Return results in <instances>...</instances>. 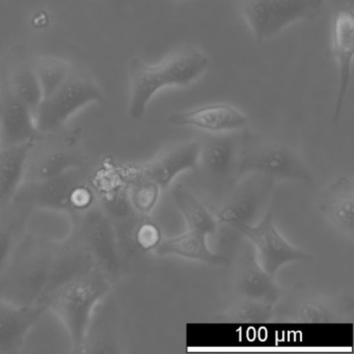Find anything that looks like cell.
I'll list each match as a JSON object with an SVG mask.
<instances>
[{"label": "cell", "instance_id": "11", "mask_svg": "<svg viewBox=\"0 0 354 354\" xmlns=\"http://www.w3.org/2000/svg\"><path fill=\"white\" fill-rule=\"evenodd\" d=\"M234 230L254 246L258 260L269 274L275 277L279 269L294 262H310L314 257L287 241L274 225L271 209L256 225L234 223Z\"/></svg>", "mask_w": 354, "mask_h": 354}, {"label": "cell", "instance_id": "18", "mask_svg": "<svg viewBox=\"0 0 354 354\" xmlns=\"http://www.w3.org/2000/svg\"><path fill=\"white\" fill-rule=\"evenodd\" d=\"M319 211L344 237L354 236V183L352 177L339 175L331 180L320 196Z\"/></svg>", "mask_w": 354, "mask_h": 354}, {"label": "cell", "instance_id": "20", "mask_svg": "<svg viewBox=\"0 0 354 354\" xmlns=\"http://www.w3.org/2000/svg\"><path fill=\"white\" fill-rule=\"evenodd\" d=\"M39 134L34 111L6 88L5 103L0 115V147L26 144Z\"/></svg>", "mask_w": 354, "mask_h": 354}, {"label": "cell", "instance_id": "7", "mask_svg": "<svg viewBox=\"0 0 354 354\" xmlns=\"http://www.w3.org/2000/svg\"><path fill=\"white\" fill-rule=\"evenodd\" d=\"M88 167L80 129L40 133L30 147L24 182L57 177L72 169Z\"/></svg>", "mask_w": 354, "mask_h": 354}, {"label": "cell", "instance_id": "16", "mask_svg": "<svg viewBox=\"0 0 354 354\" xmlns=\"http://www.w3.org/2000/svg\"><path fill=\"white\" fill-rule=\"evenodd\" d=\"M6 88L36 113L43 99L42 88L35 67V57L26 47H14L0 64Z\"/></svg>", "mask_w": 354, "mask_h": 354}, {"label": "cell", "instance_id": "10", "mask_svg": "<svg viewBox=\"0 0 354 354\" xmlns=\"http://www.w3.org/2000/svg\"><path fill=\"white\" fill-rule=\"evenodd\" d=\"M241 134L206 133L200 140L196 171L216 192H227L236 187L239 178Z\"/></svg>", "mask_w": 354, "mask_h": 354}, {"label": "cell", "instance_id": "6", "mask_svg": "<svg viewBox=\"0 0 354 354\" xmlns=\"http://www.w3.org/2000/svg\"><path fill=\"white\" fill-rule=\"evenodd\" d=\"M102 90L92 74L74 64L67 80L49 96L44 97L35 113L39 133L64 128L68 120L86 105L103 100Z\"/></svg>", "mask_w": 354, "mask_h": 354}, {"label": "cell", "instance_id": "1", "mask_svg": "<svg viewBox=\"0 0 354 354\" xmlns=\"http://www.w3.org/2000/svg\"><path fill=\"white\" fill-rule=\"evenodd\" d=\"M93 263L77 242L24 234L0 273V297L20 306L42 304L66 277Z\"/></svg>", "mask_w": 354, "mask_h": 354}, {"label": "cell", "instance_id": "4", "mask_svg": "<svg viewBox=\"0 0 354 354\" xmlns=\"http://www.w3.org/2000/svg\"><path fill=\"white\" fill-rule=\"evenodd\" d=\"M96 202L93 177L88 167H84L49 179L24 182L13 204L28 209L30 212L34 209H45L75 217Z\"/></svg>", "mask_w": 354, "mask_h": 354}, {"label": "cell", "instance_id": "19", "mask_svg": "<svg viewBox=\"0 0 354 354\" xmlns=\"http://www.w3.org/2000/svg\"><path fill=\"white\" fill-rule=\"evenodd\" d=\"M47 312L44 304L20 306L0 297V353H17L30 329Z\"/></svg>", "mask_w": 354, "mask_h": 354}, {"label": "cell", "instance_id": "17", "mask_svg": "<svg viewBox=\"0 0 354 354\" xmlns=\"http://www.w3.org/2000/svg\"><path fill=\"white\" fill-rule=\"evenodd\" d=\"M274 277L263 268L252 244L244 248L234 275V285L240 297L275 306L283 292Z\"/></svg>", "mask_w": 354, "mask_h": 354}, {"label": "cell", "instance_id": "31", "mask_svg": "<svg viewBox=\"0 0 354 354\" xmlns=\"http://www.w3.org/2000/svg\"><path fill=\"white\" fill-rule=\"evenodd\" d=\"M6 97V84L3 80V72H1V67H0V115L3 113V103H5Z\"/></svg>", "mask_w": 354, "mask_h": 354}, {"label": "cell", "instance_id": "25", "mask_svg": "<svg viewBox=\"0 0 354 354\" xmlns=\"http://www.w3.org/2000/svg\"><path fill=\"white\" fill-rule=\"evenodd\" d=\"M30 211L12 203L0 211V273L9 262L14 248L24 235V223Z\"/></svg>", "mask_w": 354, "mask_h": 354}, {"label": "cell", "instance_id": "8", "mask_svg": "<svg viewBox=\"0 0 354 354\" xmlns=\"http://www.w3.org/2000/svg\"><path fill=\"white\" fill-rule=\"evenodd\" d=\"M325 0H236L254 40L262 44L298 21H312Z\"/></svg>", "mask_w": 354, "mask_h": 354}, {"label": "cell", "instance_id": "15", "mask_svg": "<svg viewBox=\"0 0 354 354\" xmlns=\"http://www.w3.org/2000/svg\"><path fill=\"white\" fill-rule=\"evenodd\" d=\"M169 123L178 127L196 128L206 133H234L245 129L248 118L232 105L215 103L171 113Z\"/></svg>", "mask_w": 354, "mask_h": 354}, {"label": "cell", "instance_id": "2", "mask_svg": "<svg viewBox=\"0 0 354 354\" xmlns=\"http://www.w3.org/2000/svg\"><path fill=\"white\" fill-rule=\"evenodd\" d=\"M111 279L93 263L57 283L43 299L67 329L72 353H82L86 331L97 306L111 292Z\"/></svg>", "mask_w": 354, "mask_h": 354}, {"label": "cell", "instance_id": "5", "mask_svg": "<svg viewBox=\"0 0 354 354\" xmlns=\"http://www.w3.org/2000/svg\"><path fill=\"white\" fill-rule=\"evenodd\" d=\"M250 175L314 184L312 169L295 147L279 138L244 131L240 149V180Z\"/></svg>", "mask_w": 354, "mask_h": 354}, {"label": "cell", "instance_id": "3", "mask_svg": "<svg viewBox=\"0 0 354 354\" xmlns=\"http://www.w3.org/2000/svg\"><path fill=\"white\" fill-rule=\"evenodd\" d=\"M210 66L208 55L196 47L179 49L156 65L134 57L129 65L128 115L140 121L157 93L163 88L190 86L203 77Z\"/></svg>", "mask_w": 354, "mask_h": 354}, {"label": "cell", "instance_id": "22", "mask_svg": "<svg viewBox=\"0 0 354 354\" xmlns=\"http://www.w3.org/2000/svg\"><path fill=\"white\" fill-rule=\"evenodd\" d=\"M109 294L97 306L84 342L82 353H118L119 339L115 333V306Z\"/></svg>", "mask_w": 354, "mask_h": 354}, {"label": "cell", "instance_id": "26", "mask_svg": "<svg viewBox=\"0 0 354 354\" xmlns=\"http://www.w3.org/2000/svg\"><path fill=\"white\" fill-rule=\"evenodd\" d=\"M274 318V306L257 301V300L240 298L223 312L213 316L215 322L232 323V324H264Z\"/></svg>", "mask_w": 354, "mask_h": 354}, {"label": "cell", "instance_id": "24", "mask_svg": "<svg viewBox=\"0 0 354 354\" xmlns=\"http://www.w3.org/2000/svg\"><path fill=\"white\" fill-rule=\"evenodd\" d=\"M173 201L185 219L188 231L212 235L216 232L218 221L207 208L206 205L184 186L177 185L173 189Z\"/></svg>", "mask_w": 354, "mask_h": 354}, {"label": "cell", "instance_id": "27", "mask_svg": "<svg viewBox=\"0 0 354 354\" xmlns=\"http://www.w3.org/2000/svg\"><path fill=\"white\" fill-rule=\"evenodd\" d=\"M258 192L252 188H238L233 196L227 198L219 210L216 211V219L218 223L233 225L234 223H252L250 218L258 209Z\"/></svg>", "mask_w": 354, "mask_h": 354}, {"label": "cell", "instance_id": "23", "mask_svg": "<svg viewBox=\"0 0 354 354\" xmlns=\"http://www.w3.org/2000/svg\"><path fill=\"white\" fill-rule=\"evenodd\" d=\"M159 256H176L198 261L211 266H229L231 260L223 254L213 252L207 244V236L187 231L173 238H163L155 250Z\"/></svg>", "mask_w": 354, "mask_h": 354}, {"label": "cell", "instance_id": "28", "mask_svg": "<svg viewBox=\"0 0 354 354\" xmlns=\"http://www.w3.org/2000/svg\"><path fill=\"white\" fill-rule=\"evenodd\" d=\"M74 64L55 57L35 59L37 75L42 88L43 98L53 94L71 73Z\"/></svg>", "mask_w": 354, "mask_h": 354}, {"label": "cell", "instance_id": "9", "mask_svg": "<svg viewBox=\"0 0 354 354\" xmlns=\"http://www.w3.org/2000/svg\"><path fill=\"white\" fill-rule=\"evenodd\" d=\"M73 238L95 266L113 281L122 271L121 254L117 232L111 216L98 201L76 215Z\"/></svg>", "mask_w": 354, "mask_h": 354}, {"label": "cell", "instance_id": "21", "mask_svg": "<svg viewBox=\"0 0 354 354\" xmlns=\"http://www.w3.org/2000/svg\"><path fill=\"white\" fill-rule=\"evenodd\" d=\"M34 140L16 146L0 147V211L13 203L24 184L26 162Z\"/></svg>", "mask_w": 354, "mask_h": 354}, {"label": "cell", "instance_id": "13", "mask_svg": "<svg viewBox=\"0 0 354 354\" xmlns=\"http://www.w3.org/2000/svg\"><path fill=\"white\" fill-rule=\"evenodd\" d=\"M198 153L200 140L178 142L163 149L150 162L136 167L129 173L151 180L161 190L167 189L178 176L196 169Z\"/></svg>", "mask_w": 354, "mask_h": 354}, {"label": "cell", "instance_id": "12", "mask_svg": "<svg viewBox=\"0 0 354 354\" xmlns=\"http://www.w3.org/2000/svg\"><path fill=\"white\" fill-rule=\"evenodd\" d=\"M347 308L343 302L297 285L281 295L274 306L273 320L289 323L324 324L343 320Z\"/></svg>", "mask_w": 354, "mask_h": 354}, {"label": "cell", "instance_id": "14", "mask_svg": "<svg viewBox=\"0 0 354 354\" xmlns=\"http://www.w3.org/2000/svg\"><path fill=\"white\" fill-rule=\"evenodd\" d=\"M331 47L339 70V88L333 107V123L341 118L344 101L351 82L352 62L354 55V15L352 5L335 12L331 26Z\"/></svg>", "mask_w": 354, "mask_h": 354}, {"label": "cell", "instance_id": "30", "mask_svg": "<svg viewBox=\"0 0 354 354\" xmlns=\"http://www.w3.org/2000/svg\"><path fill=\"white\" fill-rule=\"evenodd\" d=\"M163 235L157 223L142 221L138 223L133 231V241L136 248L144 252H153L162 241Z\"/></svg>", "mask_w": 354, "mask_h": 354}, {"label": "cell", "instance_id": "29", "mask_svg": "<svg viewBox=\"0 0 354 354\" xmlns=\"http://www.w3.org/2000/svg\"><path fill=\"white\" fill-rule=\"evenodd\" d=\"M128 183V198L132 209L142 215H148L154 210L160 196V187L151 180L140 176L126 174Z\"/></svg>", "mask_w": 354, "mask_h": 354}]
</instances>
